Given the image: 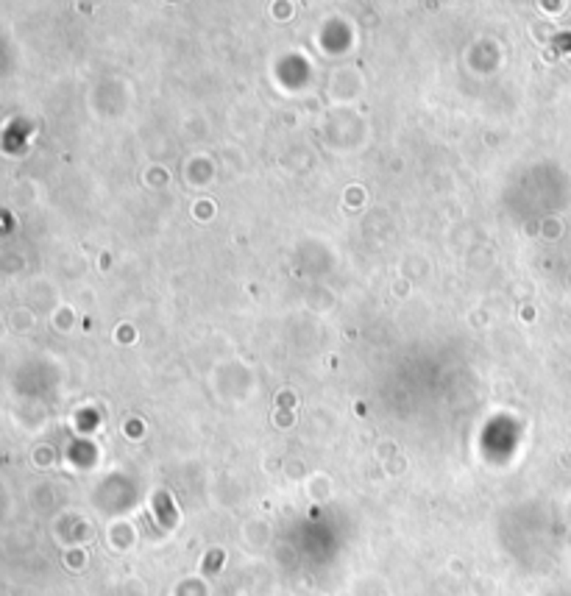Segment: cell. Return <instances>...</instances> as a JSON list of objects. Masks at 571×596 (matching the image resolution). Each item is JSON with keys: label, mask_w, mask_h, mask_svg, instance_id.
Listing matches in <instances>:
<instances>
[{"label": "cell", "mask_w": 571, "mask_h": 596, "mask_svg": "<svg viewBox=\"0 0 571 596\" xmlns=\"http://www.w3.org/2000/svg\"><path fill=\"white\" fill-rule=\"evenodd\" d=\"M153 507H156V512H159V518H162L164 526H173V524H175V507L170 504V496H167V493H156V496H153Z\"/></svg>", "instance_id": "cell-1"}]
</instances>
